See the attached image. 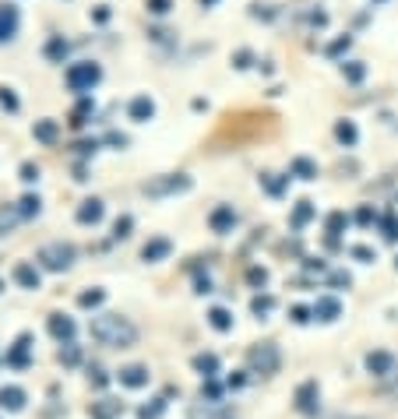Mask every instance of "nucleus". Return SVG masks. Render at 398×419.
Here are the masks:
<instances>
[{"label": "nucleus", "instance_id": "f257e3e1", "mask_svg": "<svg viewBox=\"0 0 398 419\" xmlns=\"http://www.w3.org/2000/svg\"><path fill=\"white\" fill-rule=\"evenodd\" d=\"M88 331H92L95 342H102L109 349H127V345L138 342V328L127 318H120V313H102V318H92Z\"/></svg>", "mask_w": 398, "mask_h": 419}, {"label": "nucleus", "instance_id": "f03ea898", "mask_svg": "<svg viewBox=\"0 0 398 419\" xmlns=\"http://www.w3.org/2000/svg\"><path fill=\"white\" fill-rule=\"evenodd\" d=\"M64 81H67V88H71V92L88 95V92L102 81V67H99V64H92V60H78V64H71V67H67Z\"/></svg>", "mask_w": 398, "mask_h": 419}, {"label": "nucleus", "instance_id": "7ed1b4c3", "mask_svg": "<svg viewBox=\"0 0 398 419\" xmlns=\"http://www.w3.org/2000/svg\"><path fill=\"white\" fill-rule=\"evenodd\" d=\"M191 176L187 173H162V176H152V180H145V194L148 197H173V194H184V190H191Z\"/></svg>", "mask_w": 398, "mask_h": 419}, {"label": "nucleus", "instance_id": "20e7f679", "mask_svg": "<svg viewBox=\"0 0 398 419\" xmlns=\"http://www.w3.org/2000/svg\"><path fill=\"white\" fill-rule=\"evenodd\" d=\"M39 265L46 268V272H67L71 265H74V247L71 243H64V240H56V243H46L42 250H39Z\"/></svg>", "mask_w": 398, "mask_h": 419}, {"label": "nucleus", "instance_id": "39448f33", "mask_svg": "<svg viewBox=\"0 0 398 419\" xmlns=\"http://www.w3.org/2000/svg\"><path fill=\"white\" fill-rule=\"evenodd\" d=\"M278 363H282V356H278V345L275 342H264V345H257L254 352H250V366L257 374H275L278 370Z\"/></svg>", "mask_w": 398, "mask_h": 419}, {"label": "nucleus", "instance_id": "423d86ee", "mask_svg": "<svg viewBox=\"0 0 398 419\" xmlns=\"http://www.w3.org/2000/svg\"><path fill=\"white\" fill-rule=\"evenodd\" d=\"M208 226H212V233H218V236H230V233L237 229V212H233V204H215L212 215H208Z\"/></svg>", "mask_w": 398, "mask_h": 419}, {"label": "nucleus", "instance_id": "0eeeda50", "mask_svg": "<svg viewBox=\"0 0 398 419\" xmlns=\"http://www.w3.org/2000/svg\"><path fill=\"white\" fill-rule=\"evenodd\" d=\"M46 328H49V335L61 342V345H67V342H74V321L67 318V313H49V321H46Z\"/></svg>", "mask_w": 398, "mask_h": 419}, {"label": "nucleus", "instance_id": "6e6552de", "mask_svg": "<svg viewBox=\"0 0 398 419\" xmlns=\"http://www.w3.org/2000/svg\"><path fill=\"white\" fill-rule=\"evenodd\" d=\"M317 405H321V388H317V381H303V384L296 388V409L307 412V416H314Z\"/></svg>", "mask_w": 398, "mask_h": 419}, {"label": "nucleus", "instance_id": "1a4fd4ad", "mask_svg": "<svg viewBox=\"0 0 398 419\" xmlns=\"http://www.w3.org/2000/svg\"><path fill=\"white\" fill-rule=\"evenodd\" d=\"M102 215H106V204H102L99 197H85V201L78 204V212H74V219H78L81 226H99Z\"/></svg>", "mask_w": 398, "mask_h": 419}, {"label": "nucleus", "instance_id": "9d476101", "mask_svg": "<svg viewBox=\"0 0 398 419\" xmlns=\"http://www.w3.org/2000/svg\"><path fill=\"white\" fill-rule=\"evenodd\" d=\"M32 335H18L15 345L8 349V366H15V370H25V366L32 363Z\"/></svg>", "mask_w": 398, "mask_h": 419}, {"label": "nucleus", "instance_id": "9b49d317", "mask_svg": "<svg viewBox=\"0 0 398 419\" xmlns=\"http://www.w3.org/2000/svg\"><path fill=\"white\" fill-rule=\"evenodd\" d=\"M117 381H120L124 388L138 391V388H145V384L152 381V374H148V366H141V363H131V366H124V370H117Z\"/></svg>", "mask_w": 398, "mask_h": 419}, {"label": "nucleus", "instance_id": "f8f14e48", "mask_svg": "<svg viewBox=\"0 0 398 419\" xmlns=\"http://www.w3.org/2000/svg\"><path fill=\"white\" fill-rule=\"evenodd\" d=\"M18 25H22V15L15 4H0V42H11L18 35Z\"/></svg>", "mask_w": 398, "mask_h": 419}, {"label": "nucleus", "instance_id": "ddd939ff", "mask_svg": "<svg viewBox=\"0 0 398 419\" xmlns=\"http://www.w3.org/2000/svg\"><path fill=\"white\" fill-rule=\"evenodd\" d=\"M127 117H131L134 124H148V120L155 117V99H152V95H134V99L127 102Z\"/></svg>", "mask_w": 398, "mask_h": 419}, {"label": "nucleus", "instance_id": "4468645a", "mask_svg": "<svg viewBox=\"0 0 398 419\" xmlns=\"http://www.w3.org/2000/svg\"><path fill=\"white\" fill-rule=\"evenodd\" d=\"M169 254H173V240H169V236H152V240L141 247V257L148 261V265H155V261H166Z\"/></svg>", "mask_w": 398, "mask_h": 419}, {"label": "nucleus", "instance_id": "2eb2a0df", "mask_svg": "<svg viewBox=\"0 0 398 419\" xmlns=\"http://www.w3.org/2000/svg\"><path fill=\"white\" fill-rule=\"evenodd\" d=\"M67 54H71V42H67L64 35H49L46 46H42V57H46L49 64H64Z\"/></svg>", "mask_w": 398, "mask_h": 419}, {"label": "nucleus", "instance_id": "dca6fc26", "mask_svg": "<svg viewBox=\"0 0 398 419\" xmlns=\"http://www.w3.org/2000/svg\"><path fill=\"white\" fill-rule=\"evenodd\" d=\"M314 318H317V321H338V318H342V303H338L335 296H317Z\"/></svg>", "mask_w": 398, "mask_h": 419}, {"label": "nucleus", "instance_id": "f3484780", "mask_svg": "<svg viewBox=\"0 0 398 419\" xmlns=\"http://www.w3.org/2000/svg\"><path fill=\"white\" fill-rule=\"evenodd\" d=\"M120 412H124V402H117V398H102V402L88 405L92 419H120Z\"/></svg>", "mask_w": 398, "mask_h": 419}, {"label": "nucleus", "instance_id": "a211bd4d", "mask_svg": "<svg viewBox=\"0 0 398 419\" xmlns=\"http://www.w3.org/2000/svg\"><path fill=\"white\" fill-rule=\"evenodd\" d=\"M15 282H18L22 289H39V286H42V275H39L35 265L22 261V265H15Z\"/></svg>", "mask_w": 398, "mask_h": 419}, {"label": "nucleus", "instance_id": "6ab92c4d", "mask_svg": "<svg viewBox=\"0 0 398 419\" xmlns=\"http://www.w3.org/2000/svg\"><path fill=\"white\" fill-rule=\"evenodd\" d=\"M391 352H384V349H377V352H367V370L374 374V377H388L391 374Z\"/></svg>", "mask_w": 398, "mask_h": 419}, {"label": "nucleus", "instance_id": "aec40b11", "mask_svg": "<svg viewBox=\"0 0 398 419\" xmlns=\"http://www.w3.org/2000/svg\"><path fill=\"white\" fill-rule=\"evenodd\" d=\"M0 409H8V412H18V409H25V388H18V384H8V388H0Z\"/></svg>", "mask_w": 398, "mask_h": 419}, {"label": "nucleus", "instance_id": "412c9836", "mask_svg": "<svg viewBox=\"0 0 398 419\" xmlns=\"http://www.w3.org/2000/svg\"><path fill=\"white\" fill-rule=\"evenodd\" d=\"M194 370H198L205 381H215V377H218V356H215V352H198V356H194Z\"/></svg>", "mask_w": 398, "mask_h": 419}, {"label": "nucleus", "instance_id": "4be33fe9", "mask_svg": "<svg viewBox=\"0 0 398 419\" xmlns=\"http://www.w3.org/2000/svg\"><path fill=\"white\" fill-rule=\"evenodd\" d=\"M289 173H293L296 180H317V163L307 159V155H296V159L289 163Z\"/></svg>", "mask_w": 398, "mask_h": 419}, {"label": "nucleus", "instance_id": "5701e85b", "mask_svg": "<svg viewBox=\"0 0 398 419\" xmlns=\"http://www.w3.org/2000/svg\"><path fill=\"white\" fill-rule=\"evenodd\" d=\"M32 134H35V141H42V145H53L56 138H61V124H56V120H35Z\"/></svg>", "mask_w": 398, "mask_h": 419}, {"label": "nucleus", "instance_id": "b1692460", "mask_svg": "<svg viewBox=\"0 0 398 419\" xmlns=\"http://www.w3.org/2000/svg\"><path fill=\"white\" fill-rule=\"evenodd\" d=\"M208 324H212L215 331H233V313L225 310V306H212V310H208Z\"/></svg>", "mask_w": 398, "mask_h": 419}, {"label": "nucleus", "instance_id": "393cba45", "mask_svg": "<svg viewBox=\"0 0 398 419\" xmlns=\"http://www.w3.org/2000/svg\"><path fill=\"white\" fill-rule=\"evenodd\" d=\"M335 138H338V145L353 148V145L360 141V131H356V124H353V120H338V124H335Z\"/></svg>", "mask_w": 398, "mask_h": 419}, {"label": "nucleus", "instance_id": "a878e982", "mask_svg": "<svg viewBox=\"0 0 398 419\" xmlns=\"http://www.w3.org/2000/svg\"><path fill=\"white\" fill-rule=\"evenodd\" d=\"M346 226H349V215H346V212H331V215H328V243H331V247L338 243V236L346 233Z\"/></svg>", "mask_w": 398, "mask_h": 419}, {"label": "nucleus", "instance_id": "bb28decb", "mask_svg": "<svg viewBox=\"0 0 398 419\" xmlns=\"http://www.w3.org/2000/svg\"><path fill=\"white\" fill-rule=\"evenodd\" d=\"M92 113H95V102H92V95H81V102H78V106H74V113H71V127H85Z\"/></svg>", "mask_w": 398, "mask_h": 419}, {"label": "nucleus", "instance_id": "cd10ccee", "mask_svg": "<svg viewBox=\"0 0 398 419\" xmlns=\"http://www.w3.org/2000/svg\"><path fill=\"white\" fill-rule=\"evenodd\" d=\"M15 208H18V215H22V219H35V215L42 212V201H39V194H25Z\"/></svg>", "mask_w": 398, "mask_h": 419}, {"label": "nucleus", "instance_id": "c85d7f7f", "mask_svg": "<svg viewBox=\"0 0 398 419\" xmlns=\"http://www.w3.org/2000/svg\"><path fill=\"white\" fill-rule=\"evenodd\" d=\"M106 303V289H99V286H92V289H85L81 296H78V306L81 310H95V306H102Z\"/></svg>", "mask_w": 398, "mask_h": 419}, {"label": "nucleus", "instance_id": "c756f323", "mask_svg": "<svg viewBox=\"0 0 398 419\" xmlns=\"http://www.w3.org/2000/svg\"><path fill=\"white\" fill-rule=\"evenodd\" d=\"M18 219H22V215H18L15 204H0V236H8V233L18 226Z\"/></svg>", "mask_w": 398, "mask_h": 419}, {"label": "nucleus", "instance_id": "7c9ffc66", "mask_svg": "<svg viewBox=\"0 0 398 419\" xmlns=\"http://www.w3.org/2000/svg\"><path fill=\"white\" fill-rule=\"evenodd\" d=\"M261 183H264V190H268L271 197H282V194H286V187H289V176H275V173H264V176H261Z\"/></svg>", "mask_w": 398, "mask_h": 419}, {"label": "nucleus", "instance_id": "2f4dec72", "mask_svg": "<svg viewBox=\"0 0 398 419\" xmlns=\"http://www.w3.org/2000/svg\"><path fill=\"white\" fill-rule=\"evenodd\" d=\"M310 219H314V201H300V204H296V212H293V226L303 229Z\"/></svg>", "mask_w": 398, "mask_h": 419}, {"label": "nucleus", "instance_id": "473e14b6", "mask_svg": "<svg viewBox=\"0 0 398 419\" xmlns=\"http://www.w3.org/2000/svg\"><path fill=\"white\" fill-rule=\"evenodd\" d=\"M381 233H384L388 243H398V215H395V212H388V215L381 219Z\"/></svg>", "mask_w": 398, "mask_h": 419}, {"label": "nucleus", "instance_id": "72a5a7b5", "mask_svg": "<svg viewBox=\"0 0 398 419\" xmlns=\"http://www.w3.org/2000/svg\"><path fill=\"white\" fill-rule=\"evenodd\" d=\"M250 310L257 313V318H264V313H271V310H275V296H268V293L254 296V299H250Z\"/></svg>", "mask_w": 398, "mask_h": 419}, {"label": "nucleus", "instance_id": "f704fd0d", "mask_svg": "<svg viewBox=\"0 0 398 419\" xmlns=\"http://www.w3.org/2000/svg\"><path fill=\"white\" fill-rule=\"evenodd\" d=\"M162 412H166V398H152L148 405H141V409H138V416H141V419H159Z\"/></svg>", "mask_w": 398, "mask_h": 419}, {"label": "nucleus", "instance_id": "c9c22d12", "mask_svg": "<svg viewBox=\"0 0 398 419\" xmlns=\"http://www.w3.org/2000/svg\"><path fill=\"white\" fill-rule=\"evenodd\" d=\"M131 229H134V219H131V215H120L117 222H113V240H127Z\"/></svg>", "mask_w": 398, "mask_h": 419}, {"label": "nucleus", "instance_id": "e433bc0d", "mask_svg": "<svg viewBox=\"0 0 398 419\" xmlns=\"http://www.w3.org/2000/svg\"><path fill=\"white\" fill-rule=\"evenodd\" d=\"M342 74H346V81L360 85V81H363V74H367V67H363L360 60H349V64H342Z\"/></svg>", "mask_w": 398, "mask_h": 419}, {"label": "nucleus", "instance_id": "4c0bfd02", "mask_svg": "<svg viewBox=\"0 0 398 419\" xmlns=\"http://www.w3.org/2000/svg\"><path fill=\"white\" fill-rule=\"evenodd\" d=\"M61 363H64V366H78V363H81V349H78L74 342L61 345Z\"/></svg>", "mask_w": 398, "mask_h": 419}, {"label": "nucleus", "instance_id": "58836bf2", "mask_svg": "<svg viewBox=\"0 0 398 419\" xmlns=\"http://www.w3.org/2000/svg\"><path fill=\"white\" fill-rule=\"evenodd\" d=\"M0 106H4V110H11V113H18V106H22V102H18L15 88H8V85H0Z\"/></svg>", "mask_w": 398, "mask_h": 419}, {"label": "nucleus", "instance_id": "ea45409f", "mask_svg": "<svg viewBox=\"0 0 398 419\" xmlns=\"http://www.w3.org/2000/svg\"><path fill=\"white\" fill-rule=\"evenodd\" d=\"M145 8H148V15H155V18H166L169 11H173V0H145Z\"/></svg>", "mask_w": 398, "mask_h": 419}, {"label": "nucleus", "instance_id": "a19ab883", "mask_svg": "<svg viewBox=\"0 0 398 419\" xmlns=\"http://www.w3.org/2000/svg\"><path fill=\"white\" fill-rule=\"evenodd\" d=\"M349 46H353V35H342V39H335V42L328 46V57H342V54H349Z\"/></svg>", "mask_w": 398, "mask_h": 419}, {"label": "nucleus", "instance_id": "79ce46f5", "mask_svg": "<svg viewBox=\"0 0 398 419\" xmlns=\"http://www.w3.org/2000/svg\"><path fill=\"white\" fill-rule=\"evenodd\" d=\"M310 318H314V306H293V310H289V321H293V324H307Z\"/></svg>", "mask_w": 398, "mask_h": 419}, {"label": "nucleus", "instance_id": "37998d69", "mask_svg": "<svg viewBox=\"0 0 398 419\" xmlns=\"http://www.w3.org/2000/svg\"><path fill=\"white\" fill-rule=\"evenodd\" d=\"M99 151V141L92 138V141H78L74 145V155H81V159H88V155H95Z\"/></svg>", "mask_w": 398, "mask_h": 419}, {"label": "nucleus", "instance_id": "c03bdc74", "mask_svg": "<svg viewBox=\"0 0 398 419\" xmlns=\"http://www.w3.org/2000/svg\"><path fill=\"white\" fill-rule=\"evenodd\" d=\"M18 176H22L25 183H35V180H39V166H35V163H22Z\"/></svg>", "mask_w": 398, "mask_h": 419}, {"label": "nucleus", "instance_id": "a18cd8bd", "mask_svg": "<svg viewBox=\"0 0 398 419\" xmlns=\"http://www.w3.org/2000/svg\"><path fill=\"white\" fill-rule=\"evenodd\" d=\"M250 64H254V54H250V49H240V54L233 57V67H237V71H247Z\"/></svg>", "mask_w": 398, "mask_h": 419}, {"label": "nucleus", "instance_id": "49530a36", "mask_svg": "<svg viewBox=\"0 0 398 419\" xmlns=\"http://www.w3.org/2000/svg\"><path fill=\"white\" fill-rule=\"evenodd\" d=\"M356 222H360V226H370V222H377V212H374L370 204H363L360 212H356Z\"/></svg>", "mask_w": 398, "mask_h": 419}, {"label": "nucleus", "instance_id": "de8ad7c7", "mask_svg": "<svg viewBox=\"0 0 398 419\" xmlns=\"http://www.w3.org/2000/svg\"><path fill=\"white\" fill-rule=\"evenodd\" d=\"M349 254H353V257H356V261H363V265H370V261H377V254H374V250H370V247H353V250H349Z\"/></svg>", "mask_w": 398, "mask_h": 419}, {"label": "nucleus", "instance_id": "09e8293b", "mask_svg": "<svg viewBox=\"0 0 398 419\" xmlns=\"http://www.w3.org/2000/svg\"><path fill=\"white\" fill-rule=\"evenodd\" d=\"M92 22H95V25H106V22H109V8H106V4H99V8L92 11Z\"/></svg>", "mask_w": 398, "mask_h": 419}, {"label": "nucleus", "instance_id": "8fccbe9b", "mask_svg": "<svg viewBox=\"0 0 398 419\" xmlns=\"http://www.w3.org/2000/svg\"><path fill=\"white\" fill-rule=\"evenodd\" d=\"M247 279H250L254 286H264V282H268V272H264V268H250V272H247Z\"/></svg>", "mask_w": 398, "mask_h": 419}, {"label": "nucleus", "instance_id": "3c124183", "mask_svg": "<svg viewBox=\"0 0 398 419\" xmlns=\"http://www.w3.org/2000/svg\"><path fill=\"white\" fill-rule=\"evenodd\" d=\"M88 381H92V384H95V388H106V384H109V377H106V374H102V370H99V366H95V370H92V374H88Z\"/></svg>", "mask_w": 398, "mask_h": 419}, {"label": "nucleus", "instance_id": "603ef678", "mask_svg": "<svg viewBox=\"0 0 398 419\" xmlns=\"http://www.w3.org/2000/svg\"><path fill=\"white\" fill-rule=\"evenodd\" d=\"M106 141H109V145H117V148H124V145H127V138H124V134H117V131H109V134H106Z\"/></svg>", "mask_w": 398, "mask_h": 419}, {"label": "nucleus", "instance_id": "864d4df0", "mask_svg": "<svg viewBox=\"0 0 398 419\" xmlns=\"http://www.w3.org/2000/svg\"><path fill=\"white\" fill-rule=\"evenodd\" d=\"M148 35H152V39H155V42H166V39H169V32H162V28H152V32H148Z\"/></svg>", "mask_w": 398, "mask_h": 419}, {"label": "nucleus", "instance_id": "5fc2aeb1", "mask_svg": "<svg viewBox=\"0 0 398 419\" xmlns=\"http://www.w3.org/2000/svg\"><path fill=\"white\" fill-rule=\"evenodd\" d=\"M198 293H212V282H208V279H198Z\"/></svg>", "mask_w": 398, "mask_h": 419}, {"label": "nucleus", "instance_id": "6e6d98bb", "mask_svg": "<svg viewBox=\"0 0 398 419\" xmlns=\"http://www.w3.org/2000/svg\"><path fill=\"white\" fill-rule=\"evenodd\" d=\"M201 4H205V8H212V4H218V0H201Z\"/></svg>", "mask_w": 398, "mask_h": 419}]
</instances>
